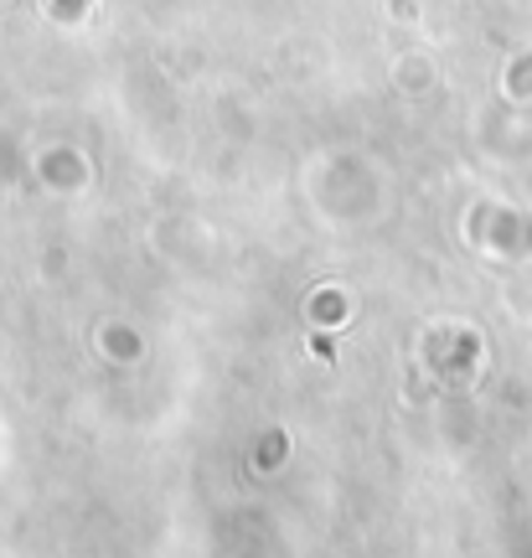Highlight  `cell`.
<instances>
[{
  "label": "cell",
  "mask_w": 532,
  "mask_h": 558,
  "mask_svg": "<svg viewBox=\"0 0 532 558\" xmlns=\"http://www.w3.org/2000/svg\"><path fill=\"white\" fill-rule=\"evenodd\" d=\"M52 5H58L62 21H73V16H83V5H88V0H52Z\"/></svg>",
  "instance_id": "6da1fadb"
}]
</instances>
